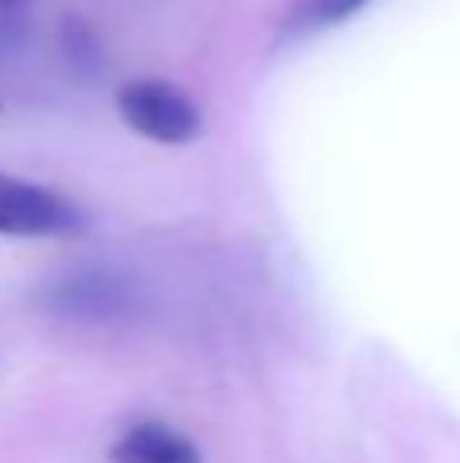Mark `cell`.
Returning a JSON list of instances; mask_svg holds the SVG:
<instances>
[{"label": "cell", "mask_w": 460, "mask_h": 463, "mask_svg": "<svg viewBox=\"0 0 460 463\" xmlns=\"http://www.w3.org/2000/svg\"><path fill=\"white\" fill-rule=\"evenodd\" d=\"M114 110L127 122V130H135V135L163 143V146H187L204 130V114L192 102V94H184L179 86L159 81V78H139V81L119 86Z\"/></svg>", "instance_id": "6da1fadb"}, {"label": "cell", "mask_w": 460, "mask_h": 463, "mask_svg": "<svg viewBox=\"0 0 460 463\" xmlns=\"http://www.w3.org/2000/svg\"><path fill=\"white\" fill-rule=\"evenodd\" d=\"M81 228L86 216L70 195L16 175H0V236H78Z\"/></svg>", "instance_id": "7a4b0ae2"}, {"label": "cell", "mask_w": 460, "mask_h": 463, "mask_svg": "<svg viewBox=\"0 0 460 463\" xmlns=\"http://www.w3.org/2000/svg\"><path fill=\"white\" fill-rule=\"evenodd\" d=\"M110 463H204L200 448L168 423H135L110 443Z\"/></svg>", "instance_id": "3957f363"}, {"label": "cell", "mask_w": 460, "mask_h": 463, "mask_svg": "<svg viewBox=\"0 0 460 463\" xmlns=\"http://www.w3.org/2000/svg\"><path fill=\"white\" fill-rule=\"evenodd\" d=\"M127 288L110 272H81V277H65L62 285L49 293V301L65 313V317H90V321H110L114 313L127 305Z\"/></svg>", "instance_id": "277c9868"}, {"label": "cell", "mask_w": 460, "mask_h": 463, "mask_svg": "<svg viewBox=\"0 0 460 463\" xmlns=\"http://www.w3.org/2000/svg\"><path fill=\"white\" fill-rule=\"evenodd\" d=\"M367 5H371V0H298V5L290 8V21H285V37H293V33L306 37V33L342 24L355 13H363Z\"/></svg>", "instance_id": "5b68a950"}, {"label": "cell", "mask_w": 460, "mask_h": 463, "mask_svg": "<svg viewBox=\"0 0 460 463\" xmlns=\"http://www.w3.org/2000/svg\"><path fill=\"white\" fill-rule=\"evenodd\" d=\"M62 45H65V61L70 65H78V70H86V73L98 70V45H94V37L81 29V21H65Z\"/></svg>", "instance_id": "8992f818"}, {"label": "cell", "mask_w": 460, "mask_h": 463, "mask_svg": "<svg viewBox=\"0 0 460 463\" xmlns=\"http://www.w3.org/2000/svg\"><path fill=\"white\" fill-rule=\"evenodd\" d=\"M29 5L33 0H0V41H16L29 29Z\"/></svg>", "instance_id": "52a82bcc"}]
</instances>
